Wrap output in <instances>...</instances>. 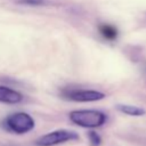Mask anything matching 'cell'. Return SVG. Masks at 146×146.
I'll return each instance as SVG.
<instances>
[{"label": "cell", "mask_w": 146, "mask_h": 146, "mask_svg": "<svg viewBox=\"0 0 146 146\" xmlns=\"http://www.w3.org/2000/svg\"><path fill=\"white\" fill-rule=\"evenodd\" d=\"M1 125L8 132L15 135H24L34 129L35 122L30 114L25 112H15L6 116Z\"/></svg>", "instance_id": "cell-1"}, {"label": "cell", "mask_w": 146, "mask_h": 146, "mask_svg": "<svg viewBox=\"0 0 146 146\" xmlns=\"http://www.w3.org/2000/svg\"><path fill=\"white\" fill-rule=\"evenodd\" d=\"M71 122L82 128H98L104 125L107 120V115L98 110H76L68 114Z\"/></svg>", "instance_id": "cell-2"}, {"label": "cell", "mask_w": 146, "mask_h": 146, "mask_svg": "<svg viewBox=\"0 0 146 146\" xmlns=\"http://www.w3.org/2000/svg\"><path fill=\"white\" fill-rule=\"evenodd\" d=\"M79 140V135L74 131L59 129L51 132H48L35 140V146H55L67 141Z\"/></svg>", "instance_id": "cell-3"}, {"label": "cell", "mask_w": 146, "mask_h": 146, "mask_svg": "<svg viewBox=\"0 0 146 146\" xmlns=\"http://www.w3.org/2000/svg\"><path fill=\"white\" fill-rule=\"evenodd\" d=\"M62 97L72 102L88 103V102H97L105 98V94L94 89H72V90H65L62 94Z\"/></svg>", "instance_id": "cell-4"}, {"label": "cell", "mask_w": 146, "mask_h": 146, "mask_svg": "<svg viewBox=\"0 0 146 146\" xmlns=\"http://www.w3.org/2000/svg\"><path fill=\"white\" fill-rule=\"evenodd\" d=\"M23 100V95L9 87L0 86V103L5 104H18Z\"/></svg>", "instance_id": "cell-5"}, {"label": "cell", "mask_w": 146, "mask_h": 146, "mask_svg": "<svg viewBox=\"0 0 146 146\" xmlns=\"http://www.w3.org/2000/svg\"><path fill=\"white\" fill-rule=\"evenodd\" d=\"M98 31L99 33L102 34V36L106 40H115L117 38V29L113 25H110V24H102L98 26Z\"/></svg>", "instance_id": "cell-6"}, {"label": "cell", "mask_w": 146, "mask_h": 146, "mask_svg": "<svg viewBox=\"0 0 146 146\" xmlns=\"http://www.w3.org/2000/svg\"><path fill=\"white\" fill-rule=\"evenodd\" d=\"M116 108L122 112L123 114L127 115H131V116H141L145 114V110L138 106H133V105H127V104H119L116 105Z\"/></svg>", "instance_id": "cell-7"}, {"label": "cell", "mask_w": 146, "mask_h": 146, "mask_svg": "<svg viewBox=\"0 0 146 146\" xmlns=\"http://www.w3.org/2000/svg\"><path fill=\"white\" fill-rule=\"evenodd\" d=\"M88 138H89L90 144L92 146H99L102 144V137H100V135L98 132L94 131V130H91V131L88 132Z\"/></svg>", "instance_id": "cell-8"}, {"label": "cell", "mask_w": 146, "mask_h": 146, "mask_svg": "<svg viewBox=\"0 0 146 146\" xmlns=\"http://www.w3.org/2000/svg\"><path fill=\"white\" fill-rule=\"evenodd\" d=\"M17 2L22 5H29V6H40L46 3L44 0H17Z\"/></svg>", "instance_id": "cell-9"}]
</instances>
